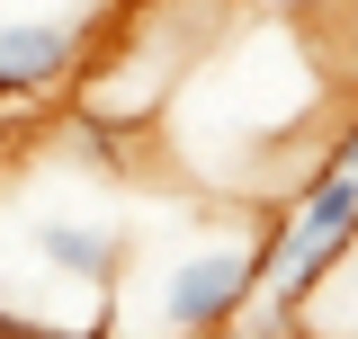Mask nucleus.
Segmentation results:
<instances>
[{
  "label": "nucleus",
  "mask_w": 358,
  "mask_h": 339,
  "mask_svg": "<svg viewBox=\"0 0 358 339\" xmlns=\"http://www.w3.org/2000/svg\"><path fill=\"white\" fill-rule=\"evenodd\" d=\"M358 250V179L350 170H305V188H296V214L278 223V277H268V303L278 312H305Z\"/></svg>",
  "instance_id": "7ed1b4c3"
},
{
  "label": "nucleus",
  "mask_w": 358,
  "mask_h": 339,
  "mask_svg": "<svg viewBox=\"0 0 358 339\" xmlns=\"http://www.w3.org/2000/svg\"><path fill=\"white\" fill-rule=\"evenodd\" d=\"M331 63H341V81L358 89V0H341V9H331Z\"/></svg>",
  "instance_id": "39448f33"
},
{
  "label": "nucleus",
  "mask_w": 358,
  "mask_h": 339,
  "mask_svg": "<svg viewBox=\"0 0 358 339\" xmlns=\"http://www.w3.org/2000/svg\"><path fill=\"white\" fill-rule=\"evenodd\" d=\"M126 0H0V107L63 98Z\"/></svg>",
  "instance_id": "f03ea898"
},
{
  "label": "nucleus",
  "mask_w": 358,
  "mask_h": 339,
  "mask_svg": "<svg viewBox=\"0 0 358 339\" xmlns=\"http://www.w3.org/2000/svg\"><path fill=\"white\" fill-rule=\"evenodd\" d=\"M322 170H350V179H358V116H350V126H341V143L322 152Z\"/></svg>",
  "instance_id": "423d86ee"
},
{
  "label": "nucleus",
  "mask_w": 358,
  "mask_h": 339,
  "mask_svg": "<svg viewBox=\"0 0 358 339\" xmlns=\"http://www.w3.org/2000/svg\"><path fill=\"white\" fill-rule=\"evenodd\" d=\"M268 277H278V223H224V232H197V241H162L143 295H134V331L143 339H224Z\"/></svg>",
  "instance_id": "f257e3e1"
},
{
  "label": "nucleus",
  "mask_w": 358,
  "mask_h": 339,
  "mask_svg": "<svg viewBox=\"0 0 358 339\" xmlns=\"http://www.w3.org/2000/svg\"><path fill=\"white\" fill-rule=\"evenodd\" d=\"M242 9H251L260 27H287V36H322L341 0H242Z\"/></svg>",
  "instance_id": "20e7f679"
}]
</instances>
